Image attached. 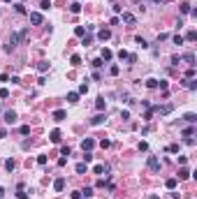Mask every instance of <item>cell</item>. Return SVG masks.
Segmentation results:
<instances>
[{"mask_svg":"<svg viewBox=\"0 0 197 199\" xmlns=\"http://www.w3.org/2000/svg\"><path fill=\"white\" fill-rule=\"evenodd\" d=\"M16 197H19V199H28V195H26V192H23V190L19 188V192H16Z\"/></svg>","mask_w":197,"mask_h":199,"instance_id":"obj_48","label":"cell"},{"mask_svg":"<svg viewBox=\"0 0 197 199\" xmlns=\"http://www.w3.org/2000/svg\"><path fill=\"white\" fill-rule=\"evenodd\" d=\"M102 63H104V60H102V58H95V60H93V63H91V65L95 67V69H98V67H102Z\"/></svg>","mask_w":197,"mask_h":199,"instance_id":"obj_36","label":"cell"},{"mask_svg":"<svg viewBox=\"0 0 197 199\" xmlns=\"http://www.w3.org/2000/svg\"><path fill=\"white\" fill-rule=\"evenodd\" d=\"M153 109V114H160V116H167V114H172L174 111V107L172 104H163V107H151Z\"/></svg>","mask_w":197,"mask_h":199,"instance_id":"obj_3","label":"cell"},{"mask_svg":"<svg viewBox=\"0 0 197 199\" xmlns=\"http://www.w3.org/2000/svg\"><path fill=\"white\" fill-rule=\"evenodd\" d=\"M104 107H107V102H104V97H98V100H95V109H98V111H102Z\"/></svg>","mask_w":197,"mask_h":199,"instance_id":"obj_21","label":"cell"},{"mask_svg":"<svg viewBox=\"0 0 197 199\" xmlns=\"http://www.w3.org/2000/svg\"><path fill=\"white\" fill-rule=\"evenodd\" d=\"M49 139H51L53 144H61V139H63V134H61V130H51V132H49Z\"/></svg>","mask_w":197,"mask_h":199,"instance_id":"obj_9","label":"cell"},{"mask_svg":"<svg viewBox=\"0 0 197 199\" xmlns=\"http://www.w3.org/2000/svg\"><path fill=\"white\" fill-rule=\"evenodd\" d=\"M134 39H137V44H139V46H141V49H148V42H146V39H144V37H141V35H137V37H134Z\"/></svg>","mask_w":197,"mask_h":199,"instance_id":"obj_19","label":"cell"},{"mask_svg":"<svg viewBox=\"0 0 197 199\" xmlns=\"http://www.w3.org/2000/svg\"><path fill=\"white\" fill-rule=\"evenodd\" d=\"M100 58H102V60H111V58H114V53H111L109 49H102V56H100Z\"/></svg>","mask_w":197,"mask_h":199,"instance_id":"obj_20","label":"cell"},{"mask_svg":"<svg viewBox=\"0 0 197 199\" xmlns=\"http://www.w3.org/2000/svg\"><path fill=\"white\" fill-rule=\"evenodd\" d=\"M5 137H7V130H5V128H0V139H5Z\"/></svg>","mask_w":197,"mask_h":199,"instance_id":"obj_56","label":"cell"},{"mask_svg":"<svg viewBox=\"0 0 197 199\" xmlns=\"http://www.w3.org/2000/svg\"><path fill=\"white\" fill-rule=\"evenodd\" d=\"M0 97H2V100L9 97V90H7V88H0Z\"/></svg>","mask_w":197,"mask_h":199,"instance_id":"obj_47","label":"cell"},{"mask_svg":"<svg viewBox=\"0 0 197 199\" xmlns=\"http://www.w3.org/2000/svg\"><path fill=\"white\" fill-rule=\"evenodd\" d=\"M77 93H79V95H84V93H88V83H81V86H79V90H77Z\"/></svg>","mask_w":197,"mask_h":199,"instance_id":"obj_33","label":"cell"},{"mask_svg":"<svg viewBox=\"0 0 197 199\" xmlns=\"http://www.w3.org/2000/svg\"><path fill=\"white\" fill-rule=\"evenodd\" d=\"M118 58H121V60H125V58H128V51H123V49H121V51H118Z\"/></svg>","mask_w":197,"mask_h":199,"instance_id":"obj_51","label":"cell"},{"mask_svg":"<svg viewBox=\"0 0 197 199\" xmlns=\"http://www.w3.org/2000/svg\"><path fill=\"white\" fill-rule=\"evenodd\" d=\"M81 195H86V197H91V195H93V188H86V190H81Z\"/></svg>","mask_w":197,"mask_h":199,"instance_id":"obj_54","label":"cell"},{"mask_svg":"<svg viewBox=\"0 0 197 199\" xmlns=\"http://www.w3.org/2000/svg\"><path fill=\"white\" fill-rule=\"evenodd\" d=\"M84 160H86V162H91V160H93V155H91V151H86V153H84Z\"/></svg>","mask_w":197,"mask_h":199,"instance_id":"obj_53","label":"cell"},{"mask_svg":"<svg viewBox=\"0 0 197 199\" xmlns=\"http://www.w3.org/2000/svg\"><path fill=\"white\" fill-rule=\"evenodd\" d=\"M186 86H188L190 90H195V88H197V81H195V79H186Z\"/></svg>","mask_w":197,"mask_h":199,"instance_id":"obj_28","label":"cell"},{"mask_svg":"<svg viewBox=\"0 0 197 199\" xmlns=\"http://www.w3.org/2000/svg\"><path fill=\"white\" fill-rule=\"evenodd\" d=\"M86 171H88L86 162H79V165H77V174H86Z\"/></svg>","mask_w":197,"mask_h":199,"instance_id":"obj_23","label":"cell"},{"mask_svg":"<svg viewBox=\"0 0 197 199\" xmlns=\"http://www.w3.org/2000/svg\"><path fill=\"white\" fill-rule=\"evenodd\" d=\"M125 60L132 65V63H137V56H134V53H128V58H125Z\"/></svg>","mask_w":197,"mask_h":199,"instance_id":"obj_41","label":"cell"},{"mask_svg":"<svg viewBox=\"0 0 197 199\" xmlns=\"http://www.w3.org/2000/svg\"><path fill=\"white\" fill-rule=\"evenodd\" d=\"M181 63V56H172V65H179Z\"/></svg>","mask_w":197,"mask_h":199,"instance_id":"obj_52","label":"cell"},{"mask_svg":"<svg viewBox=\"0 0 197 199\" xmlns=\"http://www.w3.org/2000/svg\"><path fill=\"white\" fill-rule=\"evenodd\" d=\"M179 165L186 167V165H188V158H186V155H179Z\"/></svg>","mask_w":197,"mask_h":199,"instance_id":"obj_40","label":"cell"},{"mask_svg":"<svg viewBox=\"0 0 197 199\" xmlns=\"http://www.w3.org/2000/svg\"><path fill=\"white\" fill-rule=\"evenodd\" d=\"M100 146H102V148H109V146H111V141H109V139H102V141H100Z\"/></svg>","mask_w":197,"mask_h":199,"instance_id":"obj_45","label":"cell"},{"mask_svg":"<svg viewBox=\"0 0 197 199\" xmlns=\"http://www.w3.org/2000/svg\"><path fill=\"white\" fill-rule=\"evenodd\" d=\"M183 121H186V123H190V125H195V123H197V116H195V114H186V116H183Z\"/></svg>","mask_w":197,"mask_h":199,"instance_id":"obj_17","label":"cell"},{"mask_svg":"<svg viewBox=\"0 0 197 199\" xmlns=\"http://www.w3.org/2000/svg\"><path fill=\"white\" fill-rule=\"evenodd\" d=\"M39 7H42V9H49V7H51V2H49V0H42V2H39Z\"/></svg>","mask_w":197,"mask_h":199,"instance_id":"obj_43","label":"cell"},{"mask_svg":"<svg viewBox=\"0 0 197 199\" xmlns=\"http://www.w3.org/2000/svg\"><path fill=\"white\" fill-rule=\"evenodd\" d=\"M61 153H63L65 158H70V155H72V151H70V146H63V148H61Z\"/></svg>","mask_w":197,"mask_h":199,"instance_id":"obj_35","label":"cell"},{"mask_svg":"<svg viewBox=\"0 0 197 199\" xmlns=\"http://www.w3.org/2000/svg\"><path fill=\"white\" fill-rule=\"evenodd\" d=\"M81 44H84V46H88V44H91V37H88V35H84V39H81Z\"/></svg>","mask_w":197,"mask_h":199,"instance_id":"obj_50","label":"cell"},{"mask_svg":"<svg viewBox=\"0 0 197 199\" xmlns=\"http://www.w3.org/2000/svg\"><path fill=\"white\" fill-rule=\"evenodd\" d=\"M23 2H26V0H23Z\"/></svg>","mask_w":197,"mask_h":199,"instance_id":"obj_62","label":"cell"},{"mask_svg":"<svg viewBox=\"0 0 197 199\" xmlns=\"http://www.w3.org/2000/svg\"><path fill=\"white\" fill-rule=\"evenodd\" d=\"M190 9H193V7H190L188 2H181V14H190Z\"/></svg>","mask_w":197,"mask_h":199,"instance_id":"obj_27","label":"cell"},{"mask_svg":"<svg viewBox=\"0 0 197 199\" xmlns=\"http://www.w3.org/2000/svg\"><path fill=\"white\" fill-rule=\"evenodd\" d=\"M172 39H174V44H179V46H181V44H183V42H186V39H183V37H181V35H174V37H172Z\"/></svg>","mask_w":197,"mask_h":199,"instance_id":"obj_32","label":"cell"},{"mask_svg":"<svg viewBox=\"0 0 197 199\" xmlns=\"http://www.w3.org/2000/svg\"><path fill=\"white\" fill-rule=\"evenodd\" d=\"M70 63L77 67V65H81V58H79V56H72V58H70Z\"/></svg>","mask_w":197,"mask_h":199,"instance_id":"obj_34","label":"cell"},{"mask_svg":"<svg viewBox=\"0 0 197 199\" xmlns=\"http://www.w3.org/2000/svg\"><path fill=\"white\" fill-rule=\"evenodd\" d=\"M151 2H153V5H160V2H163V0H151Z\"/></svg>","mask_w":197,"mask_h":199,"instance_id":"obj_58","label":"cell"},{"mask_svg":"<svg viewBox=\"0 0 197 199\" xmlns=\"http://www.w3.org/2000/svg\"><path fill=\"white\" fill-rule=\"evenodd\" d=\"M186 76L193 79V76H195V67H188V69H186Z\"/></svg>","mask_w":197,"mask_h":199,"instance_id":"obj_38","label":"cell"},{"mask_svg":"<svg viewBox=\"0 0 197 199\" xmlns=\"http://www.w3.org/2000/svg\"><path fill=\"white\" fill-rule=\"evenodd\" d=\"M146 86L148 88H158V79H146Z\"/></svg>","mask_w":197,"mask_h":199,"instance_id":"obj_30","label":"cell"},{"mask_svg":"<svg viewBox=\"0 0 197 199\" xmlns=\"http://www.w3.org/2000/svg\"><path fill=\"white\" fill-rule=\"evenodd\" d=\"M14 9H16V12H19V14H26V7H23V5H21V2H19V5H14Z\"/></svg>","mask_w":197,"mask_h":199,"instance_id":"obj_37","label":"cell"},{"mask_svg":"<svg viewBox=\"0 0 197 199\" xmlns=\"http://www.w3.org/2000/svg\"><path fill=\"white\" fill-rule=\"evenodd\" d=\"M5 197V188H0V199Z\"/></svg>","mask_w":197,"mask_h":199,"instance_id":"obj_57","label":"cell"},{"mask_svg":"<svg viewBox=\"0 0 197 199\" xmlns=\"http://www.w3.org/2000/svg\"><path fill=\"white\" fill-rule=\"evenodd\" d=\"M67 102L77 104V102H79V93H67Z\"/></svg>","mask_w":197,"mask_h":199,"instance_id":"obj_22","label":"cell"},{"mask_svg":"<svg viewBox=\"0 0 197 199\" xmlns=\"http://www.w3.org/2000/svg\"><path fill=\"white\" fill-rule=\"evenodd\" d=\"M2 121H5L7 125H14V123H16V111H14V109H7V111L2 114Z\"/></svg>","mask_w":197,"mask_h":199,"instance_id":"obj_2","label":"cell"},{"mask_svg":"<svg viewBox=\"0 0 197 199\" xmlns=\"http://www.w3.org/2000/svg\"><path fill=\"white\" fill-rule=\"evenodd\" d=\"M65 165H67V158H65V155H63V158L58 160V167H65Z\"/></svg>","mask_w":197,"mask_h":199,"instance_id":"obj_55","label":"cell"},{"mask_svg":"<svg viewBox=\"0 0 197 199\" xmlns=\"http://www.w3.org/2000/svg\"><path fill=\"white\" fill-rule=\"evenodd\" d=\"M5 2H12V0H5Z\"/></svg>","mask_w":197,"mask_h":199,"instance_id":"obj_60","label":"cell"},{"mask_svg":"<svg viewBox=\"0 0 197 199\" xmlns=\"http://www.w3.org/2000/svg\"><path fill=\"white\" fill-rule=\"evenodd\" d=\"M70 12H72V14H79V12H81V2H72V5H70Z\"/></svg>","mask_w":197,"mask_h":199,"instance_id":"obj_18","label":"cell"},{"mask_svg":"<svg viewBox=\"0 0 197 199\" xmlns=\"http://www.w3.org/2000/svg\"><path fill=\"white\" fill-rule=\"evenodd\" d=\"M188 178H190V169H186V167H183V169L179 171V178H176V181H188Z\"/></svg>","mask_w":197,"mask_h":199,"instance_id":"obj_13","label":"cell"},{"mask_svg":"<svg viewBox=\"0 0 197 199\" xmlns=\"http://www.w3.org/2000/svg\"><path fill=\"white\" fill-rule=\"evenodd\" d=\"M51 118H53L56 123H61V121H65V118H67V114L63 111V109H56V111L51 114Z\"/></svg>","mask_w":197,"mask_h":199,"instance_id":"obj_7","label":"cell"},{"mask_svg":"<svg viewBox=\"0 0 197 199\" xmlns=\"http://www.w3.org/2000/svg\"><path fill=\"white\" fill-rule=\"evenodd\" d=\"M151 116H153V109L148 107V109H146V114H144V121H151Z\"/></svg>","mask_w":197,"mask_h":199,"instance_id":"obj_39","label":"cell"},{"mask_svg":"<svg viewBox=\"0 0 197 199\" xmlns=\"http://www.w3.org/2000/svg\"><path fill=\"white\" fill-rule=\"evenodd\" d=\"M123 21H125L128 26H134V23H137V19H134V14H130V12H123Z\"/></svg>","mask_w":197,"mask_h":199,"instance_id":"obj_11","label":"cell"},{"mask_svg":"<svg viewBox=\"0 0 197 199\" xmlns=\"http://www.w3.org/2000/svg\"><path fill=\"white\" fill-rule=\"evenodd\" d=\"M28 16H30V23H35V26H42V23H44V16H42L39 12H30Z\"/></svg>","mask_w":197,"mask_h":199,"instance_id":"obj_5","label":"cell"},{"mask_svg":"<svg viewBox=\"0 0 197 199\" xmlns=\"http://www.w3.org/2000/svg\"><path fill=\"white\" fill-rule=\"evenodd\" d=\"M84 197V195H81V190H74V192H72V199H81Z\"/></svg>","mask_w":197,"mask_h":199,"instance_id":"obj_49","label":"cell"},{"mask_svg":"<svg viewBox=\"0 0 197 199\" xmlns=\"http://www.w3.org/2000/svg\"><path fill=\"white\" fill-rule=\"evenodd\" d=\"M148 199H160V197H158V195H151V197H148Z\"/></svg>","mask_w":197,"mask_h":199,"instance_id":"obj_59","label":"cell"},{"mask_svg":"<svg viewBox=\"0 0 197 199\" xmlns=\"http://www.w3.org/2000/svg\"><path fill=\"white\" fill-rule=\"evenodd\" d=\"M53 190H56V192H63V190H65V178H56V181H53Z\"/></svg>","mask_w":197,"mask_h":199,"instance_id":"obj_10","label":"cell"},{"mask_svg":"<svg viewBox=\"0 0 197 199\" xmlns=\"http://www.w3.org/2000/svg\"><path fill=\"white\" fill-rule=\"evenodd\" d=\"M183 39H188V42H195V39H197V33H195V30H188V35H186Z\"/></svg>","mask_w":197,"mask_h":199,"instance_id":"obj_26","label":"cell"},{"mask_svg":"<svg viewBox=\"0 0 197 199\" xmlns=\"http://www.w3.org/2000/svg\"><path fill=\"white\" fill-rule=\"evenodd\" d=\"M104 121H107V118H104V114H98V116H93V118H91V125H102Z\"/></svg>","mask_w":197,"mask_h":199,"instance_id":"obj_12","label":"cell"},{"mask_svg":"<svg viewBox=\"0 0 197 199\" xmlns=\"http://www.w3.org/2000/svg\"><path fill=\"white\" fill-rule=\"evenodd\" d=\"M193 134H195V125H190V128L183 130V137H193Z\"/></svg>","mask_w":197,"mask_h":199,"instance_id":"obj_29","label":"cell"},{"mask_svg":"<svg viewBox=\"0 0 197 199\" xmlns=\"http://www.w3.org/2000/svg\"><path fill=\"white\" fill-rule=\"evenodd\" d=\"M37 69H39V72H46V69H49V63H39Z\"/></svg>","mask_w":197,"mask_h":199,"instance_id":"obj_42","label":"cell"},{"mask_svg":"<svg viewBox=\"0 0 197 199\" xmlns=\"http://www.w3.org/2000/svg\"><path fill=\"white\" fill-rule=\"evenodd\" d=\"M107 171H109V167H107V165H95V167H93V174H107Z\"/></svg>","mask_w":197,"mask_h":199,"instance_id":"obj_15","label":"cell"},{"mask_svg":"<svg viewBox=\"0 0 197 199\" xmlns=\"http://www.w3.org/2000/svg\"><path fill=\"white\" fill-rule=\"evenodd\" d=\"M98 39H100V42H107V39H111V30H107V28L98 30Z\"/></svg>","mask_w":197,"mask_h":199,"instance_id":"obj_8","label":"cell"},{"mask_svg":"<svg viewBox=\"0 0 197 199\" xmlns=\"http://www.w3.org/2000/svg\"><path fill=\"white\" fill-rule=\"evenodd\" d=\"M121 118H123V121H128V118H130V111H128V109H123V111H121Z\"/></svg>","mask_w":197,"mask_h":199,"instance_id":"obj_44","label":"cell"},{"mask_svg":"<svg viewBox=\"0 0 197 199\" xmlns=\"http://www.w3.org/2000/svg\"><path fill=\"white\" fill-rule=\"evenodd\" d=\"M37 165H42V167L46 165V155H39V158H37Z\"/></svg>","mask_w":197,"mask_h":199,"instance_id":"obj_46","label":"cell"},{"mask_svg":"<svg viewBox=\"0 0 197 199\" xmlns=\"http://www.w3.org/2000/svg\"><path fill=\"white\" fill-rule=\"evenodd\" d=\"M14 167H16V162H14L12 158H9L7 162H5V169H7V171H14Z\"/></svg>","mask_w":197,"mask_h":199,"instance_id":"obj_25","label":"cell"},{"mask_svg":"<svg viewBox=\"0 0 197 199\" xmlns=\"http://www.w3.org/2000/svg\"><path fill=\"white\" fill-rule=\"evenodd\" d=\"M146 165H148V169H151V171H160V160H158L155 155H148Z\"/></svg>","mask_w":197,"mask_h":199,"instance_id":"obj_4","label":"cell"},{"mask_svg":"<svg viewBox=\"0 0 197 199\" xmlns=\"http://www.w3.org/2000/svg\"><path fill=\"white\" fill-rule=\"evenodd\" d=\"M176 185H179L176 178H167V181H165V188H167V190H176Z\"/></svg>","mask_w":197,"mask_h":199,"instance_id":"obj_14","label":"cell"},{"mask_svg":"<svg viewBox=\"0 0 197 199\" xmlns=\"http://www.w3.org/2000/svg\"><path fill=\"white\" fill-rule=\"evenodd\" d=\"M181 60H186V63H188L190 67H195V56H193V53H186V56H183Z\"/></svg>","mask_w":197,"mask_h":199,"instance_id":"obj_16","label":"cell"},{"mask_svg":"<svg viewBox=\"0 0 197 199\" xmlns=\"http://www.w3.org/2000/svg\"><path fill=\"white\" fill-rule=\"evenodd\" d=\"M81 199H88V197H81Z\"/></svg>","mask_w":197,"mask_h":199,"instance_id":"obj_61","label":"cell"},{"mask_svg":"<svg viewBox=\"0 0 197 199\" xmlns=\"http://www.w3.org/2000/svg\"><path fill=\"white\" fill-rule=\"evenodd\" d=\"M74 35H77V37H84V35H86V28H84V26H77V28H74Z\"/></svg>","mask_w":197,"mask_h":199,"instance_id":"obj_24","label":"cell"},{"mask_svg":"<svg viewBox=\"0 0 197 199\" xmlns=\"http://www.w3.org/2000/svg\"><path fill=\"white\" fill-rule=\"evenodd\" d=\"M118 72H121V67H118V65H111V67H109V74H111V76H116Z\"/></svg>","mask_w":197,"mask_h":199,"instance_id":"obj_31","label":"cell"},{"mask_svg":"<svg viewBox=\"0 0 197 199\" xmlns=\"http://www.w3.org/2000/svg\"><path fill=\"white\" fill-rule=\"evenodd\" d=\"M81 148H84V153H86V151H93V148H95V141H93L91 137H86V139L81 141Z\"/></svg>","mask_w":197,"mask_h":199,"instance_id":"obj_6","label":"cell"},{"mask_svg":"<svg viewBox=\"0 0 197 199\" xmlns=\"http://www.w3.org/2000/svg\"><path fill=\"white\" fill-rule=\"evenodd\" d=\"M26 35H28L26 30H23V33H14L12 37H9V42L5 44V51H14V49H16V42H19L21 37H26Z\"/></svg>","mask_w":197,"mask_h":199,"instance_id":"obj_1","label":"cell"}]
</instances>
